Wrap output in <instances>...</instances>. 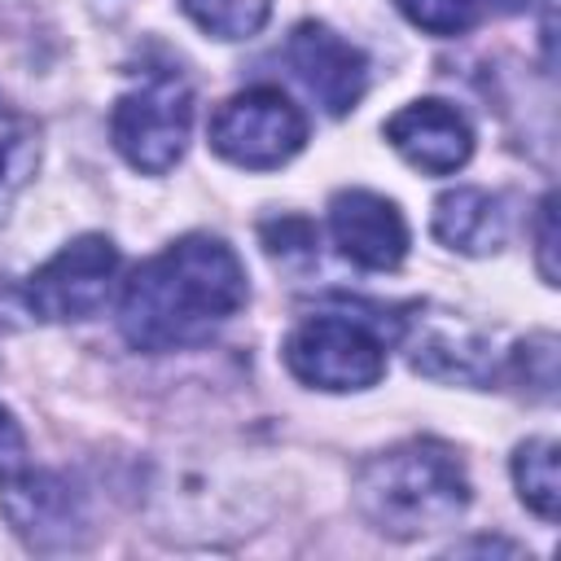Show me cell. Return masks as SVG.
I'll return each instance as SVG.
<instances>
[{
  "instance_id": "6",
  "label": "cell",
  "mask_w": 561,
  "mask_h": 561,
  "mask_svg": "<svg viewBox=\"0 0 561 561\" xmlns=\"http://www.w3.org/2000/svg\"><path fill=\"white\" fill-rule=\"evenodd\" d=\"M114 276H118L114 241L101 232H88V237H75L66 250H57L26 280V302L44 320H83L105 307Z\"/></svg>"
},
{
  "instance_id": "5",
  "label": "cell",
  "mask_w": 561,
  "mask_h": 561,
  "mask_svg": "<svg viewBox=\"0 0 561 561\" xmlns=\"http://www.w3.org/2000/svg\"><path fill=\"white\" fill-rule=\"evenodd\" d=\"M307 140L302 110L280 88H245L210 118V149L245 171H272L289 162Z\"/></svg>"
},
{
  "instance_id": "8",
  "label": "cell",
  "mask_w": 561,
  "mask_h": 561,
  "mask_svg": "<svg viewBox=\"0 0 561 561\" xmlns=\"http://www.w3.org/2000/svg\"><path fill=\"white\" fill-rule=\"evenodd\" d=\"M285 57L294 66V75L307 83V92L329 110V114H346L355 110V101L364 96L368 83V61L355 44H346L337 31H329L324 22H302L294 26Z\"/></svg>"
},
{
  "instance_id": "13",
  "label": "cell",
  "mask_w": 561,
  "mask_h": 561,
  "mask_svg": "<svg viewBox=\"0 0 561 561\" xmlns=\"http://www.w3.org/2000/svg\"><path fill=\"white\" fill-rule=\"evenodd\" d=\"M513 482L517 495L530 513H539L543 522L557 517L561 508V478H557V443L552 438H530L517 447L513 456Z\"/></svg>"
},
{
  "instance_id": "21",
  "label": "cell",
  "mask_w": 561,
  "mask_h": 561,
  "mask_svg": "<svg viewBox=\"0 0 561 561\" xmlns=\"http://www.w3.org/2000/svg\"><path fill=\"white\" fill-rule=\"evenodd\" d=\"M491 9H500V13H522V9H530L535 0H486Z\"/></svg>"
},
{
  "instance_id": "11",
  "label": "cell",
  "mask_w": 561,
  "mask_h": 561,
  "mask_svg": "<svg viewBox=\"0 0 561 561\" xmlns=\"http://www.w3.org/2000/svg\"><path fill=\"white\" fill-rule=\"evenodd\" d=\"M434 237L460 254H491L504 241L500 197L486 188H451L434 202Z\"/></svg>"
},
{
  "instance_id": "2",
  "label": "cell",
  "mask_w": 561,
  "mask_h": 561,
  "mask_svg": "<svg viewBox=\"0 0 561 561\" xmlns=\"http://www.w3.org/2000/svg\"><path fill=\"white\" fill-rule=\"evenodd\" d=\"M359 513L394 539H416L451 526L469 504V478L451 447L434 438L399 443L373 456L355 478Z\"/></svg>"
},
{
  "instance_id": "19",
  "label": "cell",
  "mask_w": 561,
  "mask_h": 561,
  "mask_svg": "<svg viewBox=\"0 0 561 561\" xmlns=\"http://www.w3.org/2000/svg\"><path fill=\"white\" fill-rule=\"evenodd\" d=\"M26 465H31V456H26V438H22L18 421L9 416V408H0V482L18 478Z\"/></svg>"
},
{
  "instance_id": "16",
  "label": "cell",
  "mask_w": 561,
  "mask_h": 561,
  "mask_svg": "<svg viewBox=\"0 0 561 561\" xmlns=\"http://www.w3.org/2000/svg\"><path fill=\"white\" fill-rule=\"evenodd\" d=\"M403 9V18L430 35H460L473 26L478 9L473 0H394Z\"/></svg>"
},
{
  "instance_id": "17",
  "label": "cell",
  "mask_w": 561,
  "mask_h": 561,
  "mask_svg": "<svg viewBox=\"0 0 561 561\" xmlns=\"http://www.w3.org/2000/svg\"><path fill=\"white\" fill-rule=\"evenodd\" d=\"M513 359H517V373L526 377V386H535L539 394H552V386H557V337L552 333L522 342Z\"/></svg>"
},
{
  "instance_id": "7",
  "label": "cell",
  "mask_w": 561,
  "mask_h": 561,
  "mask_svg": "<svg viewBox=\"0 0 561 561\" xmlns=\"http://www.w3.org/2000/svg\"><path fill=\"white\" fill-rule=\"evenodd\" d=\"M0 508L31 548H70L83 535V504L75 486L48 469H22L0 482Z\"/></svg>"
},
{
  "instance_id": "10",
  "label": "cell",
  "mask_w": 561,
  "mask_h": 561,
  "mask_svg": "<svg viewBox=\"0 0 561 561\" xmlns=\"http://www.w3.org/2000/svg\"><path fill=\"white\" fill-rule=\"evenodd\" d=\"M386 140L425 175H451L473 153V131L465 114L447 101H412L386 123Z\"/></svg>"
},
{
  "instance_id": "18",
  "label": "cell",
  "mask_w": 561,
  "mask_h": 561,
  "mask_svg": "<svg viewBox=\"0 0 561 561\" xmlns=\"http://www.w3.org/2000/svg\"><path fill=\"white\" fill-rule=\"evenodd\" d=\"M263 245L272 259H294V254L311 259L316 254V228L307 219H294V215L272 219V224H263Z\"/></svg>"
},
{
  "instance_id": "4",
  "label": "cell",
  "mask_w": 561,
  "mask_h": 561,
  "mask_svg": "<svg viewBox=\"0 0 561 561\" xmlns=\"http://www.w3.org/2000/svg\"><path fill=\"white\" fill-rule=\"evenodd\" d=\"M193 127V88L180 70H149L110 114L114 149L145 175H162L184 158Z\"/></svg>"
},
{
  "instance_id": "12",
  "label": "cell",
  "mask_w": 561,
  "mask_h": 561,
  "mask_svg": "<svg viewBox=\"0 0 561 561\" xmlns=\"http://www.w3.org/2000/svg\"><path fill=\"white\" fill-rule=\"evenodd\" d=\"M412 368L430 373V377H456V381H478L486 373V351L478 337H469L456 324H438L425 329L416 351H412Z\"/></svg>"
},
{
  "instance_id": "20",
  "label": "cell",
  "mask_w": 561,
  "mask_h": 561,
  "mask_svg": "<svg viewBox=\"0 0 561 561\" xmlns=\"http://www.w3.org/2000/svg\"><path fill=\"white\" fill-rule=\"evenodd\" d=\"M552 210H557V197L548 193L543 206H539V272H543L548 285H557V263H552V254H557V228H552L557 215Z\"/></svg>"
},
{
  "instance_id": "15",
  "label": "cell",
  "mask_w": 561,
  "mask_h": 561,
  "mask_svg": "<svg viewBox=\"0 0 561 561\" xmlns=\"http://www.w3.org/2000/svg\"><path fill=\"white\" fill-rule=\"evenodd\" d=\"M180 4L215 39H250L272 18V0H180Z\"/></svg>"
},
{
  "instance_id": "14",
  "label": "cell",
  "mask_w": 561,
  "mask_h": 561,
  "mask_svg": "<svg viewBox=\"0 0 561 561\" xmlns=\"http://www.w3.org/2000/svg\"><path fill=\"white\" fill-rule=\"evenodd\" d=\"M39 162V140H35V127L0 101V219L9 210V202L22 193V184L31 180Z\"/></svg>"
},
{
  "instance_id": "9",
  "label": "cell",
  "mask_w": 561,
  "mask_h": 561,
  "mask_svg": "<svg viewBox=\"0 0 561 561\" xmlns=\"http://www.w3.org/2000/svg\"><path fill=\"white\" fill-rule=\"evenodd\" d=\"M329 228L337 250L368 267V272H390L408 254V224L394 202L368 188H342L329 202Z\"/></svg>"
},
{
  "instance_id": "3",
  "label": "cell",
  "mask_w": 561,
  "mask_h": 561,
  "mask_svg": "<svg viewBox=\"0 0 561 561\" xmlns=\"http://www.w3.org/2000/svg\"><path fill=\"white\" fill-rule=\"evenodd\" d=\"M399 333V320L320 311L285 337V364L298 381L320 390H368L386 373V337Z\"/></svg>"
},
{
  "instance_id": "1",
  "label": "cell",
  "mask_w": 561,
  "mask_h": 561,
  "mask_svg": "<svg viewBox=\"0 0 561 561\" xmlns=\"http://www.w3.org/2000/svg\"><path fill=\"white\" fill-rule=\"evenodd\" d=\"M245 267L219 237H180L140 263L118 302V329L136 351H184L210 342L245 307Z\"/></svg>"
}]
</instances>
